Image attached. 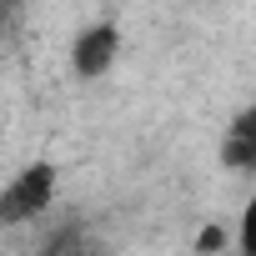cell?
Returning <instances> with one entry per match:
<instances>
[{
	"instance_id": "cell-1",
	"label": "cell",
	"mask_w": 256,
	"mask_h": 256,
	"mask_svg": "<svg viewBox=\"0 0 256 256\" xmlns=\"http://www.w3.org/2000/svg\"><path fill=\"white\" fill-rule=\"evenodd\" d=\"M50 196H56V171H50V166H30V171H20L6 191H0V226H16V221L46 216Z\"/></svg>"
},
{
	"instance_id": "cell-2",
	"label": "cell",
	"mask_w": 256,
	"mask_h": 256,
	"mask_svg": "<svg viewBox=\"0 0 256 256\" xmlns=\"http://www.w3.org/2000/svg\"><path fill=\"white\" fill-rule=\"evenodd\" d=\"M76 70L80 76H100L110 60H116V26H90L80 40H76Z\"/></svg>"
},
{
	"instance_id": "cell-3",
	"label": "cell",
	"mask_w": 256,
	"mask_h": 256,
	"mask_svg": "<svg viewBox=\"0 0 256 256\" xmlns=\"http://www.w3.org/2000/svg\"><path fill=\"white\" fill-rule=\"evenodd\" d=\"M226 161L231 166H256V136H251V116H241L236 120V131H231V141H226Z\"/></svg>"
}]
</instances>
